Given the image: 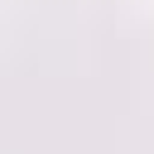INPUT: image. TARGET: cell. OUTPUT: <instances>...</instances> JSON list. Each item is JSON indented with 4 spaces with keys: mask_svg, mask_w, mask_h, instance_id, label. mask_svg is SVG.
<instances>
[]
</instances>
